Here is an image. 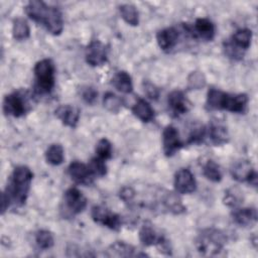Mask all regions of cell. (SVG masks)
Wrapping results in <instances>:
<instances>
[{
  "label": "cell",
  "mask_w": 258,
  "mask_h": 258,
  "mask_svg": "<svg viewBox=\"0 0 258 258\" xmlns=\"http://www.w3.org/2000/svg\"><path fill=\"white\" fill-rule=\"evenodd\" d=\"M12 34L16 40H24L29 37L30 29L27 21L24 18L18 17L14 19L12 26Z\"/></svg>",
  "instance_id": "obj_26"
},
{
  "label": "cell",
  "mask_w": 258,
  "mask_h": 258,
  "mask_svg": "<svg viewBox=\"0 0 258 258\" xmlns=\"http://www.w3.org/2000/svg\"><path fill=\"white\" fill-rule=\"evenodd\" d=\"M143 87H144V92L145 94L151 98V99H157L159 96V90L150 82H144L143 83Z\"/></svg>",
  "instance_id": "obj_39"
},
{
  "label": "cell",
  "mask_w": 258,
  "mask_h": 258,
  "mask_svg": "<svg viewBox=\"0 0 258 258\" xmlns=\"http://www.w3.org/2000/svg\"><path fill=\"white\" fill-rule=\"evenodd\" d=\"M167 105L171 114L178 117L188 111L190 104L182 91L174 90L167 97Z\"/></svg>",
  "instance_id": "obj_14"
},
{
  "label": "cell",
  "mask_w": 258,
  "mask_h": 258,
  "mask_svg": "<svg viewBox=\"0 0 258 258\" xmlns=\"http://www.w3.org/2000/svg\"><path fill=\"white\" fill-rule=\"evenodd\" d=\"M206 85V78L202 72L195 71L187 77V86L191 90H200Z\"/></svg>",
  "instance_id": "obj_35"
},
{
  "label": "cell",
  "mask_w": 258,
  "mask_h": 258,
  "mask_svg": "<svg viewBox=\"0 0 258 258\" xmlns=\"http://www.w3.org/2000/svg\"><path fill=\"white\" fill-rule=\"evenodd\" d=\"M121 17L124 21L132 26H136L139 23V14L136 7L132 4H122L119 7Z\"/></svg>",
  "instance_id": "obj_27"
},
{
  "label": "cell",
  "mask_w": 258,
  "mask_h": 258,
  "mask_svg": "<svg viewBox=\"0 0 258 258\" xmlns=\"http://www.w3.org/2000/svg\"><path fill=\"white\" fill-rule=\"evenodd\" d=\"M256 171L252 167L250 161L248 160H239L237 161L231 169V174L234 179L238 181H249L251 176Z\"/></svg>",
  "instance_id": "obj_21"
},
{
  "label": "cell",
  "mask_w": 258,
  "mask_h": 258,
  "mask_svg": "<svg viewBox=\"0 0 258 258\" xmlns=\"http://www.w3.org/2000/svg\"><path fill=\"white\" fill-rule=\"evenodd\" d=\"M55 116L62 122L63 125L69 127H76L79 118H80V111L74 106L71 105H61L57 107L54 111Z\"/></svg>",
  "instance_id": "obj_17"
},
{
  "label": "cell",
  "mask_w": 258,
  "mask_h": 258,
  "mask_svg": "<svg viewBox=\"0 0 258 258\" xmlns=\"http://www.w3.org/2000/svg\"><path fill=\"white\" fill-rule=\"evenodd\" d=\"M133 114L142 122H150L154 118V111L150 104L143 100L138 99L137 102L132 107Z\"/></svg>",
  "instance_id": "obj_23"
},
{
  "label": "cell",
  "mask_w": 258,
  "mask_h": 258,
  "mask_svg": "<svg viewBox=\"0 0 258 258\" xmlns=\"http://www.w3.org/2000/svg\"><path fill=\"white\" fill-rule=\"evenodd\" d=\"M112 84L113 86L121 93L124 94H129L133 90V84H132V79L130 75L127 72L121 71L118 72L112 79Z\"/></svg>",
  "instance_id": "obj_25"
},
{
  "label": "cell",
  "mask_w": 258,
  "mask_h": 258,
  "mask_svg": "<svg viewBox=\"0 0 258 258\" xmlns=\"http://www.w3.org/2000/svg\"><path fill=\"white\" fill-rule=\"evenodd\" d=\"M174 188L178 194L188 195L197 189L195 175L187 168H181L174 175Z\"/></svg>",
  "instance_id": "obj_12"
},
{
  "label": "cell",
  "mask_w": 258,
  "mask_h": 258,
  "mask_svg": "<svg viewBox=\"0 0 258 258\" xmlns=\"http://www.w3.org/2000/svg\"><path fill=\"white\" fill-rule=\"evenodd\" d=\"M252 39V31L248 28H241L238 29L229 39V41L238 49L242 50L243 52L247 50L251 44Z\"/></svg>",
  "instance_id": "obj_22"
},
{
  "label": "cell",
  "mask_w": 258,
  "mask_h": 258,
  "mask_svg": "<svg viewBox=\"0 0 258 258\" xmlns=\"http://www.w3.org/2000/svg\"><path fill=\"white\" fill-rule=\"evenodd\" d=\"M28 110L29 103L25 92L16 91L4 97L3 111L6 115L18 118L25 115Z\"/></svg>",
  "instance_id": "obj_6"
},
{
  "label": "cell",
  "mask_w": 258,
  "mask_h": 258,
  "mask_svg": "<svg viewBox=\"0 0 258 258\" xmlns=\"http://www.w3.org/2000/svg\"><path fill=\"white\" fill-rule=\"evenodd\" d=\"M64 210L74 216L82 213L87 207V199L77 187H70L63 195Z\"/></svg>",
  "instance_id": "obj_8"
},
{
  "label": "cell",
  "mask_w": 258,
  "mask_h": 258,
  "mask_svg": "<svg viewBox=\"0 0 258 258\" xmlns=\"http://www.w3.org/2000/svg\"><path fill=\"white\" fill-rule=\"evenodd\" d=\"M80 95L82 99L87 103V104H94L95 101L97 100L98 97V92L96 91L95 88L91 86H85L82 87L80 90Z\"/></svg>",
  "instance_id": "obj_37"
},
{
  "label": "cell",
  "mask_w": 258,
  "mask_h": 258,
  "mask_svg": "<svg viewBox=\"0 0 258 258\" xmlns=\"http://www.w3.org/2000/svg\"><path fill=\"white\" fill-rule=\"evenodd\" d=\"M215 25L208 18H198L194 24L192 32L194 35L206 40L210 41L215 36Z\"/></svg>",
  "instance_id": "obj_20"
},
{
  "label": "cell",
  "mask_w": 258,
  "mask_h": 258,
  "mask_svg": "<svg viewBox=\"0 0 258 258\" xmlns=\"http://www.w3.org/2000/svg\"><path fill=\"white\" fill-rule=\"evenodd\" d=\"M35 243L42 250L50 249L54 244L52 234L47 230H40L35 234Z\"/></svg>",
  "instance_id": "obj_31"
},
{
  "label": "cell",
  "mask_w": 258,
  "mask_h": 258,
  "mask_svg": "<svg viewBox=\"0 0 258 258\" xmlns=\"http://www.w3.org/2000/svg\"><path fill=\"white\" fill-rule=\"evenodd\" d=\"M32 178L33 173L26 165H18L13 169L7 185L2 194V214H4L5 211L12 206L21 207L25 204Z\"/></svg>",
  "instance_id": "obj_1"
},
{
  "label": "cell",
  "mask_w": 258,
  "mask_h": 258,
  "mask_svg": "<svg viewBox=\"0 0 258 258\" xmlns=\"http://www.w3.org/2000/svg\"><path fill=\"white\" fill-rule=\"evenodd\" d=\"M206 134H207V130L203 125L196 126L191 129L187 142L188 143H195V144L201 143L204 140Z\"/></svg>",
  "instance_id": "obj_36"
},
{
  "label": "cell",
  "mask_w": 258,
  "mask_h": 258,
  "mask_svg": "<svg viewBox=\"0 0 258 258\" xmlns=\"http://www.w3.org/2000/svg\"><path fill=\"white\" fill-rule=\"evenodd\" d=\"M135 196L136 192L131 186H124L119 192L120 199L126 204H132L135 199Z\"/></svg>",
  "instance_id": "obj_38"
},
{
  "label": "cell",
  "mask_w": 258,
  "mask_h": 258,
  "mask_svg": "<svg viewBox=\"0 0 258 258\" xmlns=\"http://www.w3.org/2000/svg\"><path fill=\"white\" fill-rule=\"evenodd\" d=\"M162 205L168 212L174 215H179L185 212V207L182 205L181 200L173 192H166L162 197Z\"/></svg>",
  "instance_id": "obj_24"
},
{
  "label": "cell",
  "mask_w": 258,
  "mask_h": 258,
  "mask_svg": "<svg viewBox=\"0 0 258 258\" xmlns=\"http://www.w3.org/2000/svg\"><path fill=\"white\" fill-rule=\"evenodd\" d=\"M92 218L96 223L108 227L112 230H118L121 227V217L115 213H112L103 206H95L91 212Z\"/></svg>",
  "instance_id": "obj_10"
},
{
  "label": "cell",
  "mask_w": 258,
  "mask_h": 258,
  "mask_svg": "<svg viewBox=\"0 0 258 258\" xmlns=\"http://www.w3.org/2000/svg\"><path fill=\"white\" fill-rule=\"evenodd\" d=\"M88 167L91 171V173L93 174V176H99L102 177L104 175H106L107 173V166L105 164L104 159L100 158V157H93L89 163H88Z\"/></svg>",
  "instance_id": "obj_32"
},
{
  "label": "cell",
  "mask_w": 258,
  "mask_h": 258,
  "mask_svg": "<svg viewBox=\"0 0 258 258\" xmlns=\"http://www.w3.org/2000/svg\"><path fill=\"white\" fill-rule=\"evenodd\" d=\"M107 255L112 257H138V256H147L144 253L136 252L135 248L132 245H129L123 241H116L107 250Z\"/></svg>",
  "instance_id": "obj_19"
},
{
  "label": "cell",
  "mask_w": 258,
  "mask_h": 258,
  "mask_svg": "<svg viewBox=\"0 0 258 258\" xmlns=\"http://www.w3.org/2000/svg\"><path fill=\"white\" fill-rule=\"evenodd\" d=\"M63 158H64V152L60 144H51L45 152V159L51 165L61 164L63 161Z\"/></svg>",
  "instance_id": "obj_28"
},
{
  "label": "cell",
  "mask_w": 258,
  "mask_h": 258,
  "mask_svg": "<svg viewBox=\"0 0 258 258\" xmlns=\"http://www.w3.org/2000/svg\"><path fill=\"white\" fill-rule=\"evenodd\" d=\"M35 91L38 94H49L54 87V64L51 59L43 58L34 66Z\"/></svg>",
  "instance_id": "obj_5"
},
{
  "label": "cell",
  "mask_w": 258,
  "mask_h": 258,
  "mask_svg": "<svg viewBox=\"0 0 258 258\" xmlns=\"http://www.w3.org/2000/svg\"><path fill=\"white\" fill-rule=\"evenodd\" d=\"M179 32L175 27H167L157 32L156 40L159 47L164 51H170L177 43Z\"/></svg>",
  "instance_id": "obj_15"
},
{
  "label": "cell",
  "mask_w": 258,
  "mask_h": 258,
  "mask_svg": "<svg viewBox=\"0 0 258 258\" xmlns=\"http://www.w3.org/2000/svg\"><path fill=\"white\" fill-rule=\"evenodd\" d=\"M139 239L144 246L149 247V246L157 245L161 247L162 252L166 251L167 254H169L170 252L167 240L164 238L163 235L159 234L156 231V229L153 227V225L150 222H145L142 225L139 231Z\"/></svg>",
  "instance_id": "obj_7"
},
{
  "label": "cell",
  "mask_w": 258,
  "mask_h": 258,
  "mask_svg": "<svg viewBox=\"0 0 258 258\" xmlns=\"http://www.w3.org/2000/svg\"><path fill=\"white\" fill-rule=\"evenodd\" d=\"M203 174L211 181L218 182L222 179V171L220 166L214 160H208L203 166Z\"/></svg>",
  "instance_id": "obj_29"
},
{
  "label": "cell",
  "mask_w": 258,
  "mask_h": 258,
  "mask_svg": "<svg viewBox=\"0 0 258 258\" xmlns=\"http://www.w3.org/2000/svg\"><path fill=\"white\" fill-rule=\"evenodd\" d=\"M103 105L108 111H110L112 113H118L122 108L123 102L120 97H118L114 93L108 92L104 95Z\"/></svg>",
  "instance_id": "obj_30"
},
{
  "label": "cell",
  "mask_w": 258,
  "mask_h": 258,
  "mask_svg": "<svg viewBox=\"0 0 258 258\" xmlns=\"http://www.w3.org/2000/svg\"><path fill=\"white\" fill-rule=\"evenodd\" d=\"M242 191L238 187H231L225 192L224 203L229 207L236 208L242 203Z\"/></svg>",
  "instance_id": "obj_33"
},
{
  "label": "cell",
  "mask_w": 258,
  "mask_h": 258,
  "mask_svg": "<svg viewBox=\"0 0 258 258\" xmlns=\"http://www.w3.org/2000/svg\"><path fill=\"white\" fill-rule=\"evenodd\" d=\"M233 221L242 227H252L257 222V211L255 208L236 209L232 213Z\"/></svg>",
  "instance_id": "obj_18"
},
{
  "label": "cell",
  "mask_w": 258,
  "mask_h": 258,
  "mask_svg": "<svg viewBox=\"0 0 258 258\" xmlns=\"http://www.w3.org/2000/svg\"><path fill=\"white\" fill-rule=\"evenodd\" d=\"M108 46L100 40H93L86 48V61L92 67L104 64L108 59Z\"/></svg>",
  "instance_id": "obj_9"
},
{
  "label": "cell",
  "mask_w": 258,
  "mask_h": 258,
  "mask_svg": "<svg viewBox=\"0 0 258 258\" xmlns=\"http://www.w3.org/2000/svg\"><path fill=\"white\" fill-rule=\"evenodd\" d=\"M227 242L226 234L214 228L205 229L196 239V247L204 255L218 254Z\"/></svg>",
  "instance_id": "obj_4"
},
{
  "label": "cell",
  "mask_w": 258,
  "mask_h": 258,
  "mask_svg": "<svg viewBox=\"0 0 258 258\" xmlns=\"http://www.w3.org/2000/svg\"><path fill=\"white\" fill-rule=\"evenodd\" d=\"M25 13L33 21L41 24L52 35H58L63 29V19L60 10L43 1H29L25 8Z\"/></svg>",
  "instance_id": "obj_2"
},
{
  "label": "cell",
  "mask_w": 258,
  "mask_h": 258,
  "mask_svg": "<svg viewBox=\"0 0 258 258\" xmlns=\"http://www.w3.org/2000/svg\"><path fill=\"white\" fill-rule=\"evenodd\" d=\"M68 173L70 177L79 184L89 185L93 182L94 176L91 173L88 165L80 161H73L68 167Z\"/></svg>",
  "instance_id": "obj_13"
},
{
  "label": "cell",
  "mask_w": 258,
  "mask_h": 258,
  "mask_svg": "<svg viewBox=\"0 0 258 258\" xmlns=\"http://www.w3.org/2000/svg\"><path fill=\"white\" fill-rule=\"evenodd\" d=\"M96 153L98 157L106 160L112 156V144L107 138H102L96 145Z\"/></svg>",
  "instance_id": "obj_34"
},
{
  "label": "cell",
  "mask_w": 258,
  "mask_h": 258,
  "mask_svg": "<svg viewBox=\"0 0 258 258\" xmlns=\"http://www.w3.org/2000/svg\"><path fill=\"white\" fill-rule=\"evenodd\" d=\"M182 145L183 143L179 138L177 129L172 125L166 126L162 132V146L164 154L166 156H172L182 147Z\"/></svg>",
  "instance_id": "obj_11"
},
{
  "label": "cell",
  "mask_w": 258,
  "mask_h": 258,
  "mask_svg": "<svg viewBox=\"0 0 258 258\" xmlns=\"http://www.w3.org/2000/svg\"><path fill=\"white\" fill-rule=\"evenodd\" d=\"M209 137L215 145H222L229 141V132L226 125L220 120H212L208 130Z\"/></svg>",
  "instance_id": "obj_16"
},
{
  "label": "cell",
  "mask_w": 258,
  "mask_h": 258,
  "mask_svg": "<svg viewBox=\"0 0 258 258\" xmlns=\"http://www.w3.org/2000/svg\"><path fill=\"white\" fill-rule=\"evenodd\" d=\"M246 94L231 95L219 89L211 88L207 94L206 106L210 110H227L233 113H243L248 104Z\"/></svg>",
  "instance_id": "obj_3"
}]
</instances>
